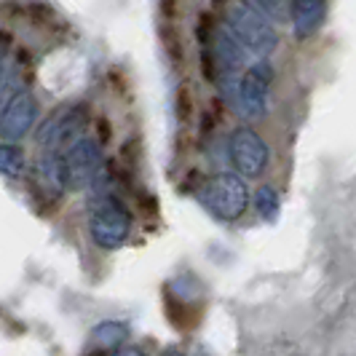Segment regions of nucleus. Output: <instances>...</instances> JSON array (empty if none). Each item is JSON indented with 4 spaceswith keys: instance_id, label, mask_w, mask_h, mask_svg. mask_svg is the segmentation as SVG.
I'll return each mask as SVG.
<instances>
[{
    "instance_id": "nucleus-1",
    "label": "nucleus",
    "mask_w": 356,
    "mask_h": 356,
    "mask_svg": "<svg viewBox=\"0 0 356 356\" xmlns=\"http://www.w3.org/2000/svg\"><path fill=\"white\" fill-rule=\"evenodd\" d=\"M161 38H163V49L169 54V59H172L177 67H182V65H185V51H182V38H179V33L172 24H163V27H161Z\"/></svg>"
},
{
    "instance_id": "nucleus-2",
    "label": "nucleus",
    "mask_w": 356,
    "mask_h": 356,
    "mask_svg": "<svg viewBox=\"0 0 356 356\" xmlns=\"http://www.w3.org/2000/svg\"><path fill=\"white\" fill-rule=\"evenodd\" d=\"M177 118L182 124H188L193 118V94H191L188 83H182L177 89Z\"/></svg>"
},
{
    "instance_id": "nucleus-3",
    "label": "nucleus",
    "mask_w": 356,
    "mask_h": 356,
    "mask_svg": "<svg viewBox=\"0 0 356 356\" xmlns=\"http://www.w3.org/2000/svg\"><path fill=\"white\" fill-rule=\"evenodd\" d=\"M222 115H225V107H222V102H220V99H212L209 110L201 115V131H212L214 126L222 121Z\"/></svg>"
},
{
    "instance_id": "nucleus-4",
    "label": "nucleus",
    "mask_w": 356,
    "mask_h": 356,
    "mask_svg": "<svg viewBox=\"0 0 356 356\" xmlns=\"http://www.w3.org/2000/svg\"><path fill=\"white\" fill-rule=\"evenodd\" d=\"M212 27H214V17H212V14H201V17H198V27H196L198 43H209Z\"/></svg>"
},
{
    "instance_id": "nucleus-5",
    "label": "nucleus",
    "mask_w": 356,
    "mask_h": 356,
    "mask_svg": "<svg viewBox=\"0 0 356 356\" xmlns=\"http://www.w3.org/2000/svg\"><path fill=\"white\" fill-rule=\"evenodd\" d=\"M201 70H204V78H207V81H209V83H212L214 78H217V75H214V62H212V54H201Z\"/></svg>"
},
{
    "instance_id": "nucleus-6",
    "label": "nucleus",
    "mask_w": 356,
    "mask_h": 356,
    "mask_svg": "<svg viewBox=\"0 0 356 356\" xmlns=\"http://www.w3.org/2000/svg\"><path fill=\"white\" fill-rule=\"evenodd\" d=\"M99 140H102V143H107V140H110V121H105V118H99Z\"/></svg>"
}]
</instances>
